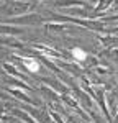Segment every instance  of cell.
Masks as SVG:
<instances>
[{"label":"cell","instance_id":"6da1fadb","mask_svg":"<svg viewBox=\"0 0 118 123\" xmlns=\"http://www.w3.org/2000/svg\"><path fill=\"white\" fill-rule=\"evenodd\" d=\"M23 62H25L26 69H28V71H31V72H38V71H39V64L35 61V59H31V61H30V59H25Z\"/></svg>","mask_w":118,"mask_h":123},{"label":"cell","instance_id":"7a4b0ae2","mask_svg":"<svg viewBox=\"0 0 118 123\" xmlns=\"http://www.w3.org/2000/svg\"><path fill=\"white\" fill-rule=\"evenodd\" d=\"M72 56L76 57L77 61H84V59L87 57V53H85V51H82L80 48H74V49H72Z\"/></svg>","mask_w":118,"mask_h":123}]
</instances>
